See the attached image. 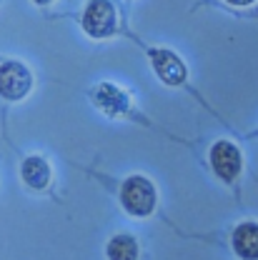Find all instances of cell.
<instances>
[{"instance_id":"5","label":"cell","mask_w":258,"mask_h":260,"mask_svg":"<svg viewBox=\"0 0 258 260\" xmlns=\"http://www.w3.org/2000/svg\"><path fill=\"white\" fill-rule=\"evenodd\" d=\"M151 63L156 75L161 78L165 85H181L186 80V65L183 60L165 48H151Z\"/></svg>"},{"instance_id":"10","label":"cell","mask_w":258,"mask_h":260,"mask_svg":"<svg viewBox=\"0 0 258 260\" xmlns=\"http://www.w3.org/2000/svg\"><path fill=\"white\" fill-rule=\"evenodd\" d=\"M231 5H238V8H243V5H251V3H256V0H226Z\"/></svg>"},{"instance_id":"9","label":"cell","mask_w":258,"mask_h":260,"mask_svg":"<svg viewBox=\"0 0 258 260\" xmlns=\"http://www.w3.org/2000/svg\"><path fill=\"white\" fill-rule=\"evenodd\" d=\"M105 255H108V260H138V243L128 233L113 235L108 248H105Z\"/></svg>"},{"instance_id":"7","label":"cell","mask_w":258,"mask_h":260,"mask_svg":"<svg viewBox=\"0 0 258 260\" xmlns=\"http://www.w3.org/2000/svg\"><path fill=\"white\" fill-rule=\"evenodd\" d=\"M233 250L243 260H258V223H241L233 230Z\"/></svg>"},{"instance_id":"4","label":"cell","mask_w":258,"mask_h":260,"mask_svg":"<svg viewBox=\"0 0 258 260\" xmlns=\"http://www.w3.org/2000/svg\"><path fill=\"white\" fill-rule=\"evenodd\" d=\"M211 165H213V170H216L218 178H223L226 183H231V180L238 178L241 165H243L241 150L233 143H228V140H218L211 148Z\"/></svg>"},{"instance_id":"2","label":"cell","mask_w":258,"mask_h":260,"mask_svg":"<svg viewBox=\"0 0 258 260\" xmlns=\"http://www.w3.org/2000/svg\"><path fill=\"white\" fill-rule=\"evenodd\" d=\"M33 88L31 70L18 60L0 65V95L5 100H23Z\"/></svg>"},{"instance_id":"3","label":"cell","mask_w":258,"mask_h":260,"mask_svg":"<svg viewBox=\"0 0 258 260\" xmlns=\"http://www.w3.org/2000/svg\"><path fill=\"white\" fill-rule=\"evenodd\" d=\"M83 28L91 38H108L116 30V10L108 0H93L83 13Z\"/></svg>"},{"instance_id":"6","label":"cell","mask_w":258,"mask_h":260,"mask_svg":"<svg viewBox=\"0 0 258 260\" xmlns=\"http://www.w3.org/2000/svg\"><path fill=\"white\" fill-rule=\"evenodd\" d=\"M91 98H93V103L98 108L105 110L108 115H123V113H128L130 108L128 95L113 83H98L93 88V93H91Z\"/></svg>"},{"instance_id":"11","label":"cell","mask_w":258,"mask_h":260,"mask_svg":"<svg viewBox=\"0 0 258 260\" xmlns=\"http://www.w3.org/2000/svg\"><path fill=\"white\" fill-rule=\"evenodd\" d=\"M33 3H35V5H40V8H45V5H50L53 0H33Z\"/></svg>"},{"instance_id":"1","label":"cell","mask_w":258,"mask_h":260,"mask_svg":"<svg viewBox=\"0 0 258 260\" xmlns=\"http://www.w3.org/2000/svg\"><path fill=\"white\" fill-rule=\"evenodd\" d=\"M156 200H158L156 185L148 178H143V175H130L128 180L123 183V188H121V203L135 218L151 215L153 208H156Z\"/></svg>"},{"instance_id":"8","label":"cell","mask_w":258,"mask_h":260,"mask_svg":"<svg viewBox=\"0 0 258 260\" xmlns=\"http://www.w3.org/2000/svg\"><path fill=\"white\" fill-rule=\"evenodd\" d=\"M20 175H23V180H25L28 188H33V190H45L48 183H50V165L40 155H31L20 165Z\"/></svg>"}]
</instances>
